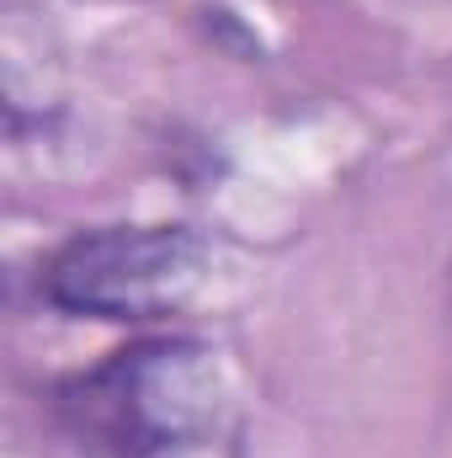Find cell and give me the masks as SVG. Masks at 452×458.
Wrapping results in <instances>:
<instances>
[{
    "label": "cell",
    "instance_id": "cell-1",
    "mask_svg": "<svg viewBox=\"0 0 452 458\" xmlns=\"http://www.w3.org/2000/svg\"><path fill=\"white\" fill-rule=\"evenodd\" d=\"M224 405L219 362L197 342H138L70 373L54 411L91 458H160L213 432Z\"/></svg>",
    "mask_w": 452,
    "mask_h": 458
},
{
    "label": "cell",
    "instance_id": "cell-2",
    "mask_svg": "<svg viewBox=\"0 0 452 458\" xmlns=\"http://www.w3.org/2000/svg\"><path fill=\"white\" fill-rule=\"evenodd\" d=\"M208 277V240L187 225H113L54 250L43 293L54 310L96 320H160Z\"/></svg>",
    "mask_w": 452,
    "mask_h": 458
}]
</instances>
